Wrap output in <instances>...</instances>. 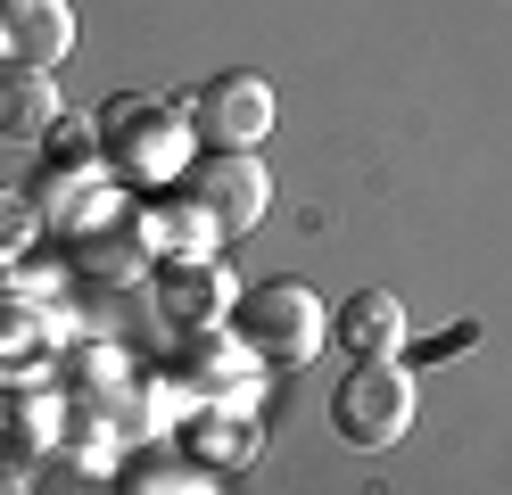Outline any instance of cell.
<instances>
[{"label": "cell", "mask_w": 512, "mask_h": 495, "mask_svg": "<svg viewBox=\"0 0 512 495\" xmlns=\"http://www.w3.org/2000/svg\"><path fill=\"white\" fill-rule=\"evenodd\" d=\"M190 207H199L223 240H240V231L265 223L273 182H265V165H256L248 149H215L207 165H190Z\"/></svg>", "instance_id": "cell-4"}, {"label": "cell", "mask_w": 512, "mask_h": 495, "mask_svg": "<svg viewBox=\"0 0 512 495\" xmlns=\"http://www.w3.org/2000/svg\"><path fill=\"white\" fill-rule=\"evenodd\" d=\"M323 339H331V314H323V297L306 281H265L240 306V347L256 363H306Z\"/></svg>", "instance_id": "cell-3"}, {"label": "cell", "mask_w": 512, "mask_h": 495, "mask_svg": "<svg viewBox=\"0 0 512 495\" xmlns=\"http://www.w3.org/2000/svg\"><path fill=\"white\" fill-rule=\"evenodd\" d=\"M215 240H223V231L199 207H157L149 215V248H166L174 264H215Z\"/></svg>", "instance_id": "cell-10"}, {"label": "cell", "mask_w": 512, "mask_h": 495, "mask_svg": "<svg viewBox=\"0 0 512 495\" xmlns=\"http://www.w3.org/2000/svg\"><path fill=\"white\" fill-rule=\"evenodd\" d=\"M58 116V83H50V66H25L9 58L0 66V141H34V132H50Z\"/></svg>", "instance_id": "cell-8"}, {"label": "cell", "mask_w": 512, "mask_h": 495, "mask_svg": "<svg viewBox=\"0 0 512 495\" xmlns=\"http://www.w3.org/2000/svg\"><path fill=\"white\" fill-rule=\"evenodd\" d=\"M232 306V281H223V264H174L166 281H157V314L166 330H190V339H207Z\"/></svg>", "instance_id": "cell-6"}, {"label": "cell", "mask_w": 512, "mask_h": 495, "mask_svg": "<svg viewBox=\"0 0 512 495\" xmlns=\"http://www.w3.org/2000/svg\"><path fill=\"white\" fill-rule=\"evenodd\" d=\"M256 446H265V438H256V429H248L240 413H215V421L199 429V454H207V462H248Z\"/></svg>", "instance_id": "cell-11"}, {"label": "cell", "mask_w": 512, "mask_h": 495, "mask_svg": "<svg viewBox=\"0 0 512 495\" xmlns=\"http://www.w3.org/2000/svg\"><path fill=\"white\" fill-rule=\"evenodd\" d=\"M17 429H25V438H50V396H34V405H17Z\"/></svg>", "instance_id": "cell-16"}, {"label": "cell", "mask_w": 512, "mask_h": 495, "mask_svg": "<svg viewBox=\"0 0 512 495\" xmlns=\"http://www.w3.org/2000/svg\"><path fill=\"white\" fill-rule=\"evenodd\" d=\"M0 42H9L25 66H50L75 50V17L67 0H0Z\"/></svg>", "instance_id": "cell-7"}, {"label": "cell", "mask_w": 512, "mask_h": 495, "mask_svg": "<svg viewBox=\"0 0 512 495\" xmlns=\"http://www.w3.org/2000/svg\"><path fill=\"white\" fill-rule=\"evenodd\" d=\"M331 339L356 347V355H397V339H405V306H397L389 289H356V297L331 314Z\"/></svg>", "instance_id": "cell-9"}, {"label": "cell", "mask_w": 512, "mask_h": 495, "mask_svg": "<svg viewBox=\"0 0 512 495\" xmlns=\"http://www.w3.org/2000/svg\"><path fill=\"white\" fill-rule=\"evenodd\" d=\"M463 347H479V322H455V330H438V339H422V363H446Z\"/></svg>", "instance_id": "cell-15"}, {"label": "cell", "mask_w": 512, "mask_h": 495, "mask_svg": "<svg viewBox=\"0 0 512 495\" xmlns=\"http://www.w3.org/2000/svg\"><path fill=\"white\" fill-rule=\"evenodd\" d=\"M0 495H34V479H25V462H0Z\"/></svg>", "instance_id": "cell-17"}, {"label": "cell", "mask_w": 512, "mask_h": 495, "mask_svg": "<svg viewBox=\"0 0 512 495\" xmlns=\"http://www.w3.org/2000/svg\"><path fill=\"white\" fill-rule=\"evenodd\" d=\"M34 198H17V190H0V256H17V248H34Z\"/></svg>", "instance_id": "cell-12"}, {"label": "cell", "mask_w": 512, "mask_h": 495, "mask_svg": "<svg viewBox=\"0 0 512 495\" xmlns=\"http://www.w3.org/2000/svg\"><path fill=\"white\" fill-rule=\"evenodd\" d=\"M34 495H108V479H100V471H75V462H58Z\"/></svg>", "instance_id": "cell-14"}, {"label": "cell", "mask_w": 512, "mask_h": 495, "mask_svg": "<svg viewBox=\"0 0 512 495\" xmlns=\"http://www.w3.org/2000/svg\"><path fill=\"white\" fill-rule=\"evenodd\" d=\"M91 149H100V132H91V124H67V116H58V124H50V165H58V157H67V165H75V174H83V165H91Z\"/></svg>", "instance_id": "cell-13"}, {"label": "cell", "mask_w": 512, "mask_h": 495, "mask_svg": "<svg viewBox=\"0 0 512 495\" xmlns=\"http://www.w3.org/2000/svg\"><path fill=\"white\" fill-rule=\"evenodd\" d=\"M190 132H207L215 149H256L273 132V83L248 75V66L199 83V99H190Z\"/></svg>", "instance_id": "cell-5"}, {"label": "cell", "mask_w": 512, "mask_h": 495, "mask_svg": "<svg viewBox=\"0 0 512 495\" xmlns=\"http://www.w3.org/2000/svg\"><path fill=\"white\" fill-rule=\"evenodd\" d=\"M100 149L124 182H182L190 174V108L166 99H108L100 108Z\"/></svg>", "instance_id": "cell-1"}, {"label": "cell", "mask_w": 512, "mask_h": 495, "mask_svg": "<svg viewBox=\"0 0 512 495\" xmlns=\"http://www.w3.org/2000/svg\"><path fill=\"white\" fill-rule=\"evenodd\" d=\"M331 429L356 454H389L413 429V372L389 355H356V372L331 388Z\"/></svg>", "instance_id": "cell-2"}]
</instances>
